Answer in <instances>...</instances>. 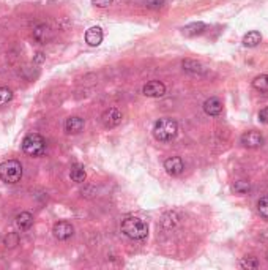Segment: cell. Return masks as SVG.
I'll list each match as a JSON object with an SVG mask.
<instances>
[{
	"instance_id": "603a6c76",
	"label": "cell",
	"mask_w": 268,
	"mask_h": 270,
	"mask_svg": "<svg viewBox=\"0 0 268 270\" xmlns=\"http://www.w3.org/2000/svg\"><path fill=\"white\" fill-rule=\"evenodd\" d=\"M257 210L261 213V217L268 221V196H264L257 202Z\"/></svg>"
},
{
	"instance_id": "83f0119b",
	"label": "cell",
	"mask_w": 268,
	"mask_h": 270,
	"mask_svg": "<svg viewBox=\"0 0 268 270\" xmlns=\"http://www.w3.org/2000/svg\"><path fill=\"white\" fill-rule=\"evenodd\" d=\"M259 122L262 123H268V106L261 109V113H259Z\"/></svg>"
},
{
	"instance_id": "ac0fdd59",
	"label": "cell",
	"mask_w": 268,
	"mask_h": 270,
	"mask_svg": "<svg viewBox=\"0 0 268 270\" xmlns=\"http://www.w3.org/2000/svg\"><path fill=\"white\" fill-rule=\"evenodd\" d=\"M261 41H262V35H261V32H257V30H251L243 37V46H246V47H256Z\"/></svg>"
},
{
	"instance_id": "2e32d148",
	"label": "cell",
	"mask_w": 268,
	"mask_h": 270,
	"mask_svg": "<svg viewBox=\"0 0 268 270\" xmlns=\"http://www.w3.org/2000/svg\"><path fill=\"white\" fill-rule=\"evenodd\" d=\"M207 29V26L204 22H191V24H188V26H185L183 29H182V34L185 35V37H188V38H192V37H197V35H200V34H204V30Z\"/></svg>"
},
{
	"instance_id": "3957f363",
	"label": "cell",
	"mask_w": 268,
	"mask_h": 270,
	"mask_svg": "<svg viewBox=\"0 0 268 270\" xmlns=\"http://www.w3.org/2000/svg\"><path fill=\"white\" fill-rule=\"evenodd\" d=\"M22 150L30 156H41L46 152V139L38 133H30L22 139Z\"/></svg>"
},
{
	"instance_id": "30bf717a",
	"label": "cell",
	"mask_w": 268,
	"mask_h": 270,
	"mask_svg": "<svg viewBox=\"0 0 268 270\" xmlns=\"http://www.w3.org/2000/svg\"><path fill=\"white\" fill-rule=\"evenodd\" d=\"M164 169L169 176H180V174L185 171V163L180 156H169L167 160L164 161Z\"/></svg>"
},
{
	"instance_id": "484cf974",
	"label": "cell",
	"mask_w": 268,
	"mask_h": 270,
	"mask_svg": "<svg viewBox=\"0 0 268 270\" xmlns=\"http://www.w3.org/2000/svg\"><path fill=\"white\" fill-rule=\"evenodd\" d=\"M145 6L149 8V10H159V8L164 6L166 0H145Z\"/></svg>"
},
{
	"instance_id": "e0dca14e",
	"label": "cell",
	"mask_w": 268,
	"mask_h": 270,
	"mask_svg": "<svg viewBox=\"0 0 268 270\" xmlns=\"http://www.w3.org/2000/svg\"><path fill=\"white\" fill-rule=\"evenodd\" d=\"M70 177L73 182H76V184H82V182H85V179H87L85 168L82 164H73L70 169Z\"/></svg>"
},
{
	"instance_id": "f1b7e54d",
	"label": "cell",
	"mask_w": 268,
	"mask_h": 270,
	"mask_svg": "<svg viewBox=\"0 0 268 270\" xmlns=\"http://www.w3.org/2000/svg\"><path fill=\"white\" fill-rule=\"evenodd\" d=\"M37 55H38V57H37V62H43V59H44V57H43V54H41V52H38Z\"/></svg>"
},
{
	"instance_id": "cb8c5ba5",
	"label": "cell",
	"mask_w": 268,
	"mask_h": 270,
	"mask_svg": "<svg viewBox=\"0 0 268 270\" xmlns=\"http://www.w3.org/2000/svg\"><path fill=\"white\" fill-rule=\"evenodd\" d=\"M13 100V92L8 87H0V108Z\"/></svg>"
},
{
	"instance_id": "7a4b0ae2",
	"label": "cell",
	"mask_w": 268,
	"mask_h": 270,
	"mask_svg": "<svg viewBox=\"0 0 268 270\" xmlns=\"http://www.w3.org/2000/svg\"><path fill=\"white\" fill-rule=\"evenodd\" d=\"M177 133H178V123L174 118L162 117V118H158L155 125H153V136L159 142H169L175 139Z\"/></svg>"
},
{
	"instance_id": "8992f818",
	"label": "cell",
	"mask_w": 268,
	"mask_h": 270,
	"mask_svg": "<svg viewBox=\"0 0 268 270\" xmlns=\"http://www.w3.org/2000/svg\"><path fill=\"white\" fill-rule=\"evenodd\" d=\"M32 37H34V39L38 41L39 44H46L54 38V32H52L51 26L41 22V24H37L34 27V30H32Z\"/></svg>"
},
{
	"instance_id": "4316f807",
	"label": "cell",
	"mask_w": 268,
	"mask_h": 270,
	"mask_svg": "<svg viewBox=\"0 0 268 270\" xmlns=\"http://www.w3.org/2000/svg\"><path fill=\"white\" fill-rule=\"evenodd\" d=\"M112 2L114 0H92V3L98 8H106V6L112 5Z\"/></svg>"
},
{
	"instance_id": "d6986e66",
	"label": "cell",
	"mask_w": 268,
	"mask_h": 270,
	"mask_svg": "<svg viewBox=\"0 0 268 270\" xmlns=\"http://www.w3.org/2000/svg\"><path fill=\"white\" fill-rule=\"evenodd\" d=\"M232 190H233V192L235 193H237V194H248L249 192H251V184H249V182L248 180H235L233 182V185H232Z\"/></svg>"
},
{
	"instance_id": "ba28073f",
	"label": "cell",
	"mask_w": 268,
	"mask_h": 270,
	"mask_svg": "<svg viewBox=\"0 0 268 270\" xmlns=\"http://www.w3.org/2000/svg\"><path fill=\"white\" fill-rule=\"evenodd\" d=\"M240 142L243 147H248V149H259L264 146V136L261 133L257 131H246L241 134Z\"/></svg>"
},
{
	"instance_id": "9c48e42d",
	"label": "cell",
	"mask_w": 268,
	"mask_h": 270,
	"mask_svg": "<svg viewBox=\"0 0 268 270\" xmlns=\"http://www.w3.org/2000/svg\"><path fill=\"white\" fill-rule=\"evenodd\" d=\"M145 97H150V98H161L166 95V85L162 84L161 81H150L144 85L142 89Z\"/></svg>"
},
{
	"instance_id": "5bb4252c",
	"label": "cell",
	"mask_w": 268,
	"mask_h": 270,
	"mask_svg": "<svg viewBox=\"0 0 268 270\" xmlns=\"http://www.w3.org/2000/svg\"><path fill=\"white\" fill-rule=\"evenodd\" d=\"M103 30L101 27L98 26H95V27H90L87 32H85V41L88 46H92V47H96V46H100L101 41H103Z\"/></svg>"
},
{
	"instance_id": "6da1fadb",
	"label": "cell",
	"mask_w": 268,
	"mask_h": 270,
	"mask_svg": "<svg viewBox=\"0 0 268 270\" xmlns=\"http://www.w3.org/2000/svg\"><path fill=\"white\" fill-rule=\"evenodd\" d=\"M121 232L131 240H144L149 235V225L139 217H126L121 221Z\"/></svg>"
},
{
	"instance_id": "d4e9b609",
	"label": "cell",
	"mask_w": 268,
	"mask_h": 270,
	"mask_svg": "<svg viewBox=\"0 0 268 270\" xmlns=\"http://www.w3.org/2000/svg\"><path fill=\"white\" fill-rule=\"evenodd\" d=\"M18 243H19V235L16 234V232H10L3 239V245H5L6 248H14Z\"/></svg>"
},
{
	"instance_id": "44dd1931",
	"label": "cell",
	"mask_w": 268,
	"mask_h": 270,
	"mask_svg": "<svg viewBox=\"0 0 268 270\" xmlns=\"http://www.w3.org/2000/svg\"><path fill=\"white\" fill-rule=\"evenodd\" d=\"M253 87H254L256 90H259V92L267 93L268 92V75L257 76L254 81H253Z\"/></svg>"
},
{
	"instance_id": "8fae6325",
	"label": "cell",
	"mask_w": 268,
	"mask_h": 270,
	"mask_svg": "<svg viewBox=\"0 0 268 270\" xmlns=\"http://www.w3.org/2000/svg\"><path fill=\"white\" fill-rule=\"evenodd\" d=\"M182 67H183V70L186 71V73L194 75V76H202V75H205V73H207L205 67L202 65L200 62L194 60V59H185V60L182 62Z\"/></svg>"
},
{
	"instance_id": "5b68a950",
	"label": "cell",
	"mask_w": 268,
	"mask_h": 270,
	"mask_svg": "<svg viewBox=\"0 0 268 270\" xmlns=\"http://www.w3.org/2000/svg\"><path fill=\"white\" fill-rule=\"evenodd\" d=\"M121 118H123V116H121L120 109L109 108L101 114V123L104 128H115V126L121 123Z\"/></svg>"
},
{
	"instance_id": "277c9868",
	"label": "cell",
	"mask_w": 268,
	"mask_h": 270,
	"mask_svg": "<svg viewBox=\"0 0 268 270\" xmlns=\"http://www.w3.org/2000/svg\"><path fill=\"white\" fill-rule=\"evenodd\" d=\"M0 179L5 184H18L22 179V164L18 160H8L0 164Z\"/></svg>"
},
{
	"instance_id": "52a82bcc",
	"label": "cell",
	"mask_w": 268,
	"mask_h": 270,
	"mask_svg": "<svg viewBox=\"0 0 268 270\" xmlns=\"http://www.w3.org/2000/svg\"><path fill=\"white\" fill-rule=\"evenodd\" d=\"M52 234L57 240H68L75 234V228H73L71 223L68 221H59V223H55L54 228H52Z\"/></svg>"
},
{
	"instance_id": "7402d4cb",
	"label": "cell",
	"mask_w": 268,
	"mask_h": 270,
	"mask_svg": "<svg viewBox=\"0 0 268 270\" xmlns=\"http://www.w3.org/2000/svg\"><path fill=\"white\" fill-rule=\"evenodd\" d=\"M240 267L241 269H259L261 267V263H259V259L254 258V256H245L241 261H240Z\"/></svg>"
},
{
	"instance_id": "4fadbf2b",
	"label": "cell",
	"mask_w": 268,
	"mask_h": 270,
	"mask_svg": "<svg viewBox=\"0 0 268 270\" xmlns=\"http://www.w3.org/2000/svg\"><path fill=\"white\" fill-rule=\"evenodd\" d=\"M84 118H80L77 116L68 117L67 122H65V131L68 134H79L80 131L84 130Z\"/></svg>"
},
{
	"instance_id": "ffe728a7",
	"label": "cell",
	"mask_w": 268,
	"mask_h": 270,
	"mask_svg": "<svg viewBox=\"0 0 268 270\" xmlns=\"http://www.w3.org/2000/svg\"><path fill=\"white\" fill-rule=\"evenodd\" d=\"M178 223V215L175 212H167L162 215L161 218V225L164 226L166 229H170V228H174L175 225Z\"/></svg>"
},
{
	"instance_id": "7c38bea8",
	"label": "cell",
	"mask_w": 268,
	"mask_h": 270,
	"mask_svg": "<svg viewBox=\"0 0 268 270\" xmlns=\"http://www.w3.org/2000/svg\"><path fill=\"white\" fill-rule=\"evenodd\" d=\"M204 111L207 116H212V117H216L223 113V103L219 98L216 97H210L204 101Z\"/></svg>"
},
{
	"instance_id": "9a60e30c",
	"label": "cell",
	"mask_w": 268,
	"mask_h": 270,
	"mask_svg": "<svg viewBox=\"0 0 268 270\" xmlns=\"http://www.w3.org/2000/svg\"><path fill=\"white\" fill-rule=\"evenodd\" d=\"M32 225H34V217H32V213H29V212H21L19 215L14 218V226L21 232L30 229Z\"/></svg>"
}]
</instances>
